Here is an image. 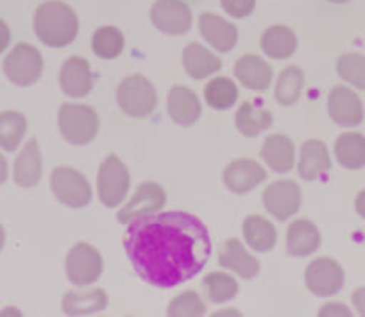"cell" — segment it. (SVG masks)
Wrapping results in <instances>:
<instances>
[{"mask_svg":"<svg viewBox=\"0 0 365 317\" xmlns=\"http://www.w3.org/2000/svg\"><path fill=\"white\" fill-rule=\"evenodd\" d=\"M124 248L140 278L158 288H170L201 273L212 253V238L197 217L165 211L129 223Z\"/></svg>","mask_w":365,"mask_h":317,"instance_id":"1","label":"cell"},{"mask_svg":"<svg viewBox=\"0 0 365 317\" xmlns=\"http://www.w3.org/2000/svg\"><path fill=\"white\" fill-rule=\"evenodd\" d=\"M34 33L47 47L63 49L77 38L79 19L63 0H45L34 11Z\"/></svg>","mask_w":365,"mask_h":317,"instance_id":"2","label":"cell"},{"mask_svg":"<svg viewBox=\"0 0 365 317\" xmlns=\"http://www.w3.org/2000/svg\"><path fill=\"white\" fill-rule=\"evenodd\" d=\"M59 131L65 140L73 146L90 144L99 133V115L86 104H63L58 114Z\"/></svg>","mask_w":365,"mask_h":317,"instance_id":"3","label":"cell"},{"mask_svg":"<svg viewBox=\"0 0 365 317\" xmlns=\"http://www.w3.org/2000/svg\"><path fill=\"white\" fill-rule=\"evenodd\" d=\"M117 101L125 115L143 119L154 111L158 104V95L153 83L143 76H129L118 84Z\"/></svg>","mask_w":365,"mask_h":317,"instance_id":"4","label":"cell"},{"mask_svg":"<svg viewBox=\"0 0 365 317\" xmlns=\"http://www.w3.org/2000/svg\"><path fill=\"white\" fill-rule=\"evenodd\" d=\"M43 72V58L40 51L29 44H19L13 47L4 59V74L16 86H29L36 83Z\"/></svg>","mask_w":365,"mask_h":317,"instance_id":"5","label":"cell"},{"mask_svg":"<svg viewBox=\"0 0 365 317\" xmlns=\"http://www.w3.org/2000/svg\"><path fill=\"white\" fill-rule=\"evenodd\" d=\"M129 183L131 179H129L128 168L117 154H111L101 163L97 186H99V197L104 206H118L128 196Z\"/></svg>","mask_w":365,"mask_h":317,"instance_id":"6","label":"cell"},{"mask_svg":"<svg viewBox=\"0 0 365 317\" xmlns=\"http://www.w3.org/2000/svg\"><path fill=\"white\" fill-rule=\"evenodd\" d=\"M51 188L59 203L66 206L81 208L91 201L90 183L72 167H56L51 174Z\"/></svg>","mask_w":365,"mask_h":317,"instance_id":"7","label":"cell"},{"mask_svg":"<svg viewBox=\"0 0 365 317\" xmlns=\"http://www.w3.org/2000/svg\"><path fill=\"white\" fill-rule=\"evenodd\" d=\"M103 274V258L93 246L79 242L66 256V276L77 287L96 283Z\"/></svg>","mask_w":365,"mask_h":317,"instance_id":"8","label":"cell"},{"mask_svg":"<svg viewBox=\"0 0 365 317\" xmlns=\"http://www.w3.org/2000/svg\"><path fill=\"white\" fill-rule=\"evenodd\" d=\"M150 20L161 33L178 36L190 31L194 16L185 0H156L150 8Z\"/></svg>","mask_w":365,"mask_h":317,"instance_id":"9","label":"cell"},{"mask_svg":"<svg viewBox=\"0 0 365 317\" xmlns=\"http://www.w3.org/2000/svg\"><path fill=\"white\" fill-rule=\"evenodd\" d=\"M307 287L319 298H329L344 287V269L336 260L322 256L307 267Z\"/></svg>","mask_w":365,"mask_h":317,"instance_id":"10","label":"cell"},{"mask_svg":"<svg viewBox=\"0 0 365 317\" xmlns=\"http://www.w3.org/2000/svg\"><path fill=\"white\" fill-rule=\"evenodd\" d=\"M301 188L294 181H276L263 190V206L279 221L296 216L301 208Z\"/></svg>","mask_w":365,"mask_h":317,"instance_id":"11","label":"cell"},{"mask_svg":"<svg viewBox=\"0 0 365 317\" xmlns=\"http://www.w3.org/2000/svg\"><path fill=\"white\" fill-rule=\"evenodd\" d=\"M165 203H167V193H165L163 186L147 181L138 186L133 199L118 211V221L120 223H133V221L142 219V217L153 216L165 206Z\"/></svg>","mask_w":365,"mask_h":317,"instance_id":"12","label":"cell"},{"mask_svg":"<svg viewBox=\"0 0 365 317\" xmlns=\"http://www.w3.org/2000/svg\"><path fill=\"white\" fill-rule=\"evenodd\" d=\"M328 111L335 124L354 128L364 121V104L360 97L347 86H335L328 95Z\"/></svg>","mask_w":365,"mask_h":317,"instance_id":"13","label":"cell"},{"mask_svg":"<svg viewBox=\"0 0 365 317\" xmlns=\"http://www.w3.org/2000/svg\"><path fill=\"white\" fill-rule=\"evenodd\" d=\"M59 86L68 97L81 99L88 95L93 86V77H91L90 65L84 58L72 56L66 59L59 72Z\"/></svg>","mask_w":365,"mask_h":317,"instance_id":"14","label":"cell"},{"mask_svg":"<svg viewBox=\"0 0 365 317\" xmlns=\"http://www.w3.org/2000/svg\"><path fill=\"white\" fill-rule=\"evenodd\" d=\"M267 172L252 160H235L224 168L222 179L227 188L235 193H247L265 181Z\"/></svg>","mask_w":365,"mask_h":317,"instance_id":"15","label":"cell"},{"mask_svg":"<svg viewBox=\"0 0 365 317\" xmlns=\"http://www.w3.org/2000/svg\"><path fill=\"white\" fill-rule=\"evenodd\" d=\"M199 29L205 40L219 52H230L238 41L237 27L215 13H202L199 19Z\"/></svg>","mask_w":365,"mask_h":317,"instance_id":"16","label":"cell"},{"mask_svg":"<svg viewBox=\"0 0 365 317\" xmlns=\"http://www.w3.org/2000/svg\"><path fill=\"white\" fill-rule=\"evenodd\" d=\"M168 115L175 124L192 126L201 117V102L197 94L187 86H174L168 94Z\"/></svg>","mask_w":365,"mask_h":317,"instance_id":"17","label":"cell"},{"mask_svg":"<svg viewBox=\"0 0 365 317\" xmlns=\"http://www.w3.org/2000/svg\"><path fill=\"white\" fill-rule=\"evenodd\" d=\"M331 168V158H329L328 147L321 140H307L301 146L299 154V176L304 181H314L321 178L324 172Z\"/></svg>","mask_w":365,"mask_h":317,"instance_id":"18","label":"cell"},{"mask_svg":"<svg viewBox=\"0 0 365 317\" xmlns=\"http://www.w3.org/2000/svg\"><path fill=\"white\" fill-rule=\"evenodd\" d=\"M13 178L15 183L22 188H33L41 179V153L38 147L36 139H31L24 146L22 153L15 160L13 167Z\"/></svg>","mask_w":365,"mask_h":317,"instance_id":"19","label":"cell"},{"mask_svg":"<svg viewBox=\"0 0 365 317\" xmlns=\"http://www.w3.org/2000/svg\"><path fill=\"white\" fill-rule=\"evenodd\" d=\"M219 263L226 269L235 271L238 276L245 278V280H251L259 273L258 260L252 258L244 244H240V241L237 238H230L224 242L219 251Z\"/></svg>","mask_w":365,"mask_h":317,"instance_id":"20","label":"cell"},{"mask_svg":"<svg viewBox=\"0 0 365 317\" xmlns=\"http://www.w3.org/2000/svg\"><path fill=\"white\" fill-rule=\"evenodd\" d=\"M235 76L249 90H265L272 81V69L259 56L247 54L235 63Z\"/></svg>","mask_w":365,"mask_h":317,"instance_id":"21","label":"cell"},{"mask_svg":"<svg viewBox=\"0 0 365 317\" xmlns=\"http://www.w3.org/2000/svg\"><path fill=\"white\" fill-rule=\"evenodd\" d=\"M262 158L274 172H289L296 163V147L285 135H270L263 142Z\"/></svg>","mask_w":365,"mask_h":317,"instance_id":"22","label":"cell"},{"mask_svg":"<svg viewBox=\"0 0 365 317\" xmlns=\"http://www.w3.org/2000/svg\"><path fill=\"white\" fill-rule=\"evenodd\" d=\"M321 244V235L308 219H297L290 224L287 233V249L292 256H310Z\"/></svg>","mask_w":365,"mask_h":317,"instance_id":"23","label":"cell"},{"mask_svg":"<svg viewBox=\"0 0 365 317\" xmlns=\"http://www.w3.org/2000/svg\"><path fill=\"white\" fill-rule=\"evenodd\" d=\"M182 66L194 79H205L213 72H219L222 61L201 44H190L182 51Z\"/></svg>","mask_w":365,"mask_h":317,"instance_id":"24","label":"cell"},{"mask_svg":"<svg viewBox=\"0 0 365 317\" xmlns=\"http://www.w3.org/2000/svg\"><path fill=\"white\" fill-rule=\"evenodd\" d=\"M262 51L269 58L287 59L297 51V36L287 26H272L262 34Z\"/></svg>","mask_w":365,"mask_h":317,"instance_id":"25","label":"cell"},{"mask_svg":"<svg viewBox=\"0 0 365 317\" xmlns=\"http://www.w3.org/2000/svg\"><path fill=\"white\" fill-rule=\"evenodd\" d=\"M335 158L349 171L365 167V136L354 131L342 133L335 142Z\"/></svg>","mask_w":365,"mask_h":317,"instance_id":"26","label":"cell"},{"mask_svg":"<svg viewBox=\"0 0 365 317\" xmlns=\"http://www.w3.org/2000/svg\"><path fill=\"white\" fill-rule=\"evenodd\" d=\"M244 237L245 242L251 246L255 251L267 253L276 246V228L272 223L259 216H249L244 221Z\"/></svg>","mask_w":365,"mask_h":317,"instance_id":"27","label":"cell"},{"mask_svg":"<svg viewBox=\"0 0 365 317\" xmlns=\"http://www.w3.org/2000/svg\"><path fill=\"white\" fill-rule=\"evenodd\" d=\"M235 124L242 135L258 136L272 124V115L259 104L244 102L235 115Z\"/></svg>","mask_w":365,"mask_h":317,"instance_id":"28","label":"cell"},{"mask_svg":"<svg viewBox=\"0 0 365 317\" xmlns=\"http://www.w3.org/2000/svg\"><path fill=\"white\" fill-rule=\"evenodd\" d=\"M108 296L101 288H91L84 292H68L63 298V310L72 316H81V313H93L106 308Z\"/></svg>","mask_w":365,"mask_h":317,"instance_id":"29","label":"cell"},{"mask_svg":"<svg viewBox=\"0 0 365 317\" xmlns=\"http://www.w3.org/2000/svg\"><path fill=\"white\" fill-rule=\"evenodd\" d=\"M27 131V119L20 111L0 114V147L8 153H15Z\"/></svg>","mask_w":365,"mask_h":317,"instance_id":"30","label":"cell"},{"mask_svg":"<svg viewBox=\"0 0 365 317\" xmlns=\"http://www.w3.org/2000/svg\"><path fill=\"white\" fill-rule=\"evenodd\" d=\"M124 34L113 26H103L93 33L91 38V51L103 59H115L124 51Z\"/></svg>","mask_w":365,"mask_h":317,"instance_id":"31","label":"cell"},{"mask_svg":"<svg viewBox=\"0 0 365 317\" xmlns=\"http://www.w3.org/2000/svg\"><path fill=\"white\" fill-rule=\"evenodd\" d=\"M205 99L213 110H230L238 99V88L227 77H217L206 84Z\"/></svg>","mask_w":365,"mask_h":317,"instance_id":"32","label":"cell"},{"mask_svg":"<svg viewBox=\"0 0 365 317\" xmlns=\"http://www.w3.org/2000/svg\"><path fill=\"white\" fill-rule=\"evenodd\" d=\"M303 88V72L297 66H289L283 70L276 83V101L283 106H292L297 102Z\"/></svg>","mask_w":365,"mask_h":317,"instance_id":"33","label":"cell"},{"mask_svg":"<svg viewBox=\"0 0 365 317\" xmlns=\"http://www.w3.org/2000/svg\"><path fill=\"white\" fill-rule=\"evenodd\" d=\"M206 296L213 303H226L231 301L238 294V283L233 276L226 273H212L202 281Z\"/></svg>","mask_w":365,"mask_h":317,"instance_id":"34","label":"cell"},{"mask_svg":"<svg viewBox=\"0 0 365 317\" xmlns=\"http://www.w3.org/2000/svg\"><path fill=\"white\" fill-rule=\"evenodd\" d=\"M336 72L346 83L358 90H365V56L358 52L342 54L336 61Z\"/></svg>","mask_w":365,"mask_h":317,"instance_id":"35","label":"cell"},{"mask_svg":"<svg viewBox=\"0 0 365 317\" xmlns=\"http://www.w3.org/2000/svg\"><path fill=\"white\" fill-rule=\"evenodd\" d=\"M168 316H202L206 312L205 303L195 292H182L175 296L167 308Z\"/></svg>","mask_w":365,"mask_h":317,"instance_id":"36","label":"cell"},{"mask_svg":"<svg viewBox=\"0 0 365 317\" xmlns=\"http://www.w3.org/2000/svg\"><path fill=\"white\" fill-rule=\"evenodd\" d=\"M224 11L233 19H245L256 8V0H220Z\"/></svg>","mask_w":365,"mask_h":317,"instance_id":"37","label":"cell"},{"mask_svg":"<svg viewBox=\"0 0 365 317\" xmlns=\"http://www.w3.org/2000/svg\"><path fill=\"white\" fill-rule=\"evenodd\" d=\"M321 316H351V310L346 305H340V303H329V305L322 306Z\"/></svg>","mask_w":365,"mask_h":317,"instance_id":"38","label":"cell"},{"mask_svg":"<svg viewBox=\"0 0 365 317\" xmlns=\"http://www.w3.org/2000/svg\"><path fill=\"white\" fill-rule=\"evenodd\" d=\"M11 44V31H9V26L0 19V54L6 51Z\"/></svg>","mask_w":365,"mask_h":317,"instance_id":"39","label":"cell"},{"mask_svg":"<svg viewBox=\"0 0 365 317\" xmlns=\"http://www.w3.org/2000/svg\"><path fill=\"white\" fill-rule=\"evenodd\" d=\"M353 305L360 316H365V287L353 292Z\"/></svg>","mask_w":365,"mask_h":317,"instance_id":"40","label":"cell"},{"mask_svg":"<svg viewBox=\"0 0 365 317\" xmlns=\"http://www.w3.org/2000/svg\"><path fill=\"white\" fill-rule=\"evenodd\" d=\"M354 208H356V213L365 219V190H361L356 196V201H354Z\"/></svg>","mask_w":365,"mask_h":317,"instance_id":"41","label":"cell"},{"mask_svg":"<svg viewBox=\"0 0 365 317\" xmlns=\"http://www.w3.org/2000/svg\"><path fill=\"white\" fill-rule=\"evenodd\" d=\"M8 179V161L0 154V183H4Z\"/></svg>","mask_w":365,"mask_h":317,"instance_id":"42","label":"cell"},{"mask_svg":"<svg viewBox=\"0 0 365 317\" xmlns=\"http://www.w3.org/2000/svg\"><path fill=\"white\" fill-rule=\"evenodd\" d=\"M4 242H6V233H4V228L0 224V251L4 249Z\"/></svg>","mask_w":365,"mask_h":317,"instance_id":"43","label":"cell"},{"mask_svg":"<svg viewBox=\"0 0 365 317\" xmlns=\"http://www.w3.org/2000/svg\"><path fill=\"white\" fill-rule=\"evenodd\" d=\"M227 313H233V316H240L238 310H222V312H217L215 316H227Z\"/></svg>","mask_w":365,"mask_h":317,"instance_id":"44","label":"cell"},{"mask_svg":"<svg viewBox=\"0 0 365 317\" xmlns=\"http://www.w3.org/2000/svg\"><path fill=\"white\" fill-rule=\"evenodd\" d=\"M329 2H333V4H347L349 0H329Z\"/></svg>","mask_w":365,"mask_h":317,"instance_id":"45","label":"cell"}]
</instances>
